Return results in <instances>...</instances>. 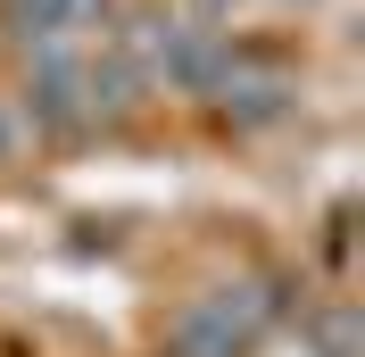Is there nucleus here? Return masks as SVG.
Wrapping results in <instances>:
<instances>
[{"label":"nucleus","mask_w":365,"mask_h":357,"mask_svg":"<svg viewBox=\"0 0 365 357\" xmlns=\"http://www.w3.org/2000/svg\"><path fill=\"white\" fill-rule=\"evenodd\" d=\"M166 357H250V341L232 333L207 299H191V308L175 316V333H166Z\"/></svg>","instance_id":"obj_4"},{"label":"nucleus","mask_w":365,"mask_h":357,"mask_svg":"<svg viewBox=\"0 0 365 357\" xmlns=\"http://www.w3.org/2000/svg\"><path fill=\"white\" fill-rule=\"evenodd\" d=\"M25 116L42 134H83L91 125V84H83V50L42 42L34 50V75H25Z\"/></svg>","instance_id":"obj_1"},{"label":"nucleus","mask_w":365,"mask_h":357,"mask_svg":"<svg viewBox=\"0 0 365 357\" xmlns=\"http://www.w3.org/2000/svg\"><path fill=\"white\" fill-rule=\"evenodd\" d=\"M349 333H357V324H349V316H332V324H324V357H349Z\"/></svg>","instance_id":"obj_5"},{"label":"nucleus","mask_w":365,"mask_h":357,"mask_svg":"<svg viewBox=\"0 0 365 357\" xmlns=\"http://www.w3.org/2000/svg\"><path fill=\"white\" fill-rule=\"evenodd\" d=\"M0 9H9V34H25V42H67L108 17V0H0Z\"/></svg>","instance_id":"obj_3"},{"label":"nucleus","mask_w":365,"mask_h":357,"mask_svg":"<svg viewBox=\"0 0 365 357\" xmlns=\"http://www.w3.org/2000/svg\"><path fill=\"white\" fill-rule=\"evenodd\" d=\"M9 141H17V125H9V109H0V158H9Z\"/></svg>","instance_id":"obj_6"},{"label":"nucleus","mask_w":365,"mask_h":357,"mask_svg":"<svg viewBox=\"0 0 365 357\" xmlns=\"http://www.w3.org/2000/svg\"><path fill=\"white\" fill-rule=\"evenodd\" d=\"M207 100H216V116H225L232 134H266V125H282V116H291L299 84H291L282 67H266V59H241V50H232Z\"/></svg>","instance_id":"obj_2"}]
</instances>
